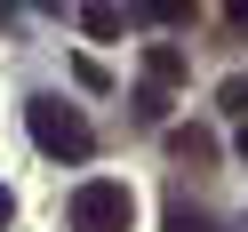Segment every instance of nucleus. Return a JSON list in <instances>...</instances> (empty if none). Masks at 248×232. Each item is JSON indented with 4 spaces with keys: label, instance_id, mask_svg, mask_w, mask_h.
<instances>
[{
    "label": "nucleus",
    "instance_id": "3",
    "mask_svg": "<svg viewBox=\"0 0 248 232\" xmlns=\"http://www.w3.org/2000/svg\"><path fill=\"white\" fill-rule=\"evenodd\" d=\"M176 80H184V48H168V40H152V56H144V88H152V96H168Z\"/></svg>",
    "mask_w": 248,
    "mask_h": 232
},
{
    "label": "nucleus",
    "instance_id": "5",
    "mask_svg": "<svg viewBox=\"0 0 248 232\" xmlns=\"http://www.w3.org/2000/svg\"><path fill=\"white\" fill-rule=\"evenodd\" d=\"M168 232H224L216 216H200L192 200H168Z\"/></svg>",
    "mask_w": 248,
    "mask_h": 232
},
{
    "label": "nucleus",
    "instance_id": "7",
    "mask_svg": "<svg viewBox=\"0 0 248 232\" xmlns=\"http://www.w3.org/2000/svg\"><path fill=\"white\" fill-rule=\"evenodd\" d=\"M8 216H16V200H8V184H0V224H8Z\"/></svg>",
    "mask_w": 248,
    "mask_h": 232
},
{
    "label": "nucleus",
    "instance_id": "1",
    "mask_svg": "<svg viewBox=\"0 0 248 232\" xmlns=\"http://www.w3.org/2000/svg\"><path fill=\"white\" fill-rule=\"evenodd\" d=\"M24 128H32V144L48 152V160H88V152H96V128H88L64 96H32L24 104Z\"/></svg>",
    "mask_w": 248,
    "mask_h": 232
},
{
    "label": "nucleus",
    "instance_id": "2",
    "mask_svg": "<svg viewBox=\"0 0 248 232\" xmlns=\"http://www.w3.org/2000/svg\"><path fill=\"white\" fill-rule=\"evenodd\" d=\"M128 224H136V192L128 184L96 176V184L72 192V232H128Z\"/></svg>",
    "mask_w": 248,
    "mask_h": 232
},
{
    "label": "nucleus",
    "instance_id": "4",
    "mask_svg": "<svg viewBox=\"0 0 248 232\" xmlns=\"http://www.w3.org/2000/svg\"><path fill=\"white\" fill-rule=\"evenodd\" d=\"M168 152H176L184 168H208V160H216V136H208V128H168Z\"/></svg>",
    "mask_w": 248,
    "mask_h": 232
},
{
    "label": "nucleus",
    "instance_id": "8",
    "mask_svg": "<svg viewBox=\"0 0 248 232\" xmlns=\"http://www.w3.org/2000/svg\"><path fill=\"white\" fill-rule=\"evenodd\" d=\"M224 16H232V24H248V0H232V8H224Z\"/></svg>",
    "mask_w": 248,
    "mask_h": 232
},
{
    "label": "nucleus",
    "instance_id": "6",
    "mask_svg": "<svg viewBox=\"0 0 248 232\" xmlns=\"http://www.w3.org/2000/svg\"><path fill=\"white\" fill-rule=\"evenodd\" d=\"M80 24H88V32H96V40H112L120 24H128V8H80Z\"/></svg>",
    "mask_w": 248,
    "mask_h": 232
},
{
    "label": "nucleus",
    "instance_id": "9",
    "mask_svg": "<svg viewBox=\"0 0 248 232\" xmlns=\"http://www.w3.org/2000/svg\"><path fill=\"white\" fill-rule=\"evenodd\" d=\"M240 160H248V128H240Z\"/></svg>",
    "mask_w": 248,
    "mask_h": 232
}]
</instances>
